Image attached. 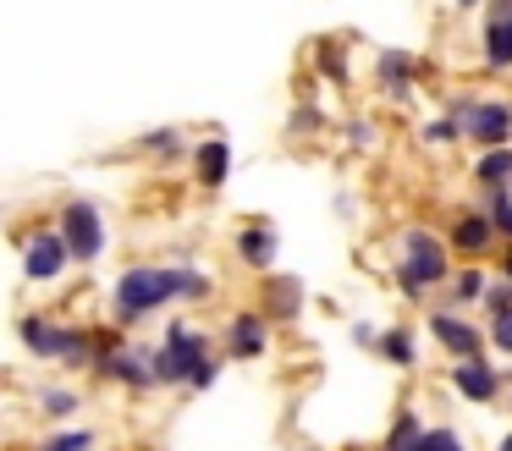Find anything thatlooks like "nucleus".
I'll use <instances>...</instances> for the list:
<instances>
[{"label":"nucleus","mask_w":512,"mask_h":451,"mask_svg":"<svg viewBox=\"0 0 512 451\" xmlns=\"http://www.w3.org/2000/svg\"><path fill=\"white\" fill-rule=\"evenodd\" d=\"M441 237H446V248H452L463 264H479L485 253H496V248H501V231L490 226V215H485L479 204H457L452 215H446Z\"/></svg>","instance_id":"nucleus-7"},{"label":"nucleus","mask_w":512,"mask_h":451,"mask_svg":"<svg viewBox=\"0 0 512 451\" xmlns=\"http://www.w3.org/2000/svg\"><path fill=\"white\" fill-rule=\"evenodd\" d=\"M215 286L204 270H188V264H133V270H122V281H116V325H138V319L160 314L166 303H204Z\"/></svg>","instance_id":"nucleus-1"},{"label":"nucleus","mask_w":512,"mask_h":451,"mask_svg":"<svg viewBox=\"0 0 512 451\" xmlns=\"http://www.w3.org/2000/svg\"><path fill=\"white\" fill-rule=\"evenodd\" d=\"M496 451H512V429H507V435H501V440H496Z\"/></svg>","instance_id":"nucleus-34"},{"label":"nucleus","mask_w":512,"mask_h":451,"mask_svg":"<svg viewBox=\"0 0 512 451\" xmlns=\"http://www.w3.org/2000/svg\"><path fill=\"white\" fill-rule=\"evenodd\" d=\"M419 138H424V149H457V143H468V138H463V121L446 116V110H441L435 121H424Z\"/></svg>","instance_id":"nucleus-24"},{"label":"nucleus","mask_w":512,"mask_h":451,"mask_svg":"<svg viewBox=\"0 0 512 451\" xmlns=\"http://www.w3.org/2000/svg\"><path fill=\"white\" fill-rule=\"evenodd\" d=\"M325 127H331V116H325L314 99H298V105H292V116H287V132H292V138H320Z\"/></svg>","instance_id":"nucleus-22"},{"label":"nucleus","mask_w":512,"mask_h":451,"mask_svg":"<svg viewBox=\"0 0 512 451\" xmlns=\"http://www.w3.org/2000/svg\"><path fill=\"white\" fill-rule=\"evenodd\" d=\"M270 352V319L265 308H237L232 319H226V358L237 363H254Z\"/></svg>","instance_id":"nucleus-12"},{"label":"nucleus","mask_w":512,"mask_h":451,"mask_svg":"<svg viewBox=\"0 0 512 451\" xmlns=\"http://www.w3.org/2000/svg\"><path fill=\"white\" fill-rule=\"evenodd\" d=\"M314 72H320V83L331 88H353V50H347L342 39H314Z\"/></svg>","instance_id":"nucleus-17"},{"label":"nucleus","mask_w":512,"mask_h":451,"mask_svg":"<svg viewBox=\"0 0 512 451\" xmlns=\"http://www.w3.org/2000/svg\"><path fill=\"white\" fill-rule=\"evenodd\" d=\"M259 308H265L270 325H298L303 308H309V286L292 270H270L265 286H259Z\"/></svg>","instance_id":"nucleus-11"},{"label":"nucleus","mask_w":512,"mask_h":451,"mask_svg":"<svg viewBox=\"0 0 512 451\" xmlns=\"http://www.w3.org/2000/svg\"><path fill=\"white\" fill-rule=\"evenodd\" d=\"M380 330H386V325H369V319H353V330H347V336H353V347H369V352H375V347H380Z\"/></svg>","instance_id":"nucleus-30"},{"label":"nucleus","mask_w":512,"mask_h":451,"mask_svg":"<svg viewBox=\"0 0 512 451\" xmlns=\"http://www.w3.org/2000/svg\"><path fill=\"white\" fill-rule=\"evenodd\" d=\"M446 385L474 407H496L501 396H507V369H501L496 358H457L452 369H446Z\"/></svg>","instance_id":"nucleus-8"},{"label":"nucleus","mask_w":512,"mask_h":451,"mask_svg":"<svg viewBox=\"0 0 512 451\" xmlns=\"http://www.w3.org/2000/svg\"><path fill=\"white\" fill-rule=\"evenodd\" d=\"M485 6H490V0H452L457 17H468V11H485Z\"/></svg>","instance_id":"nucleus-33"},{"label":"nucleus","mask_w":512,"mask_h":451,"mask_svg":"<svg viewBox=\"0 0 512 451\" xmlns=\"http://www.w3.org/2000/svg\"><path fill=\"white\" fill-rule=\"evenodd\" d=\"M342 149L347 154H375L380 149V121L375 116H347L342 121Z\"/></svg>","instance_id":"nucleus-21"},{"label":"nucleus","mask_w":512,"mask_h":451,"mask_svg":"<svg viewBox=\"0 0 512 451\" xmlns=\"http://www.w3.org/2000/svg\"><path fill=\"white\" fill-rule=\"evenodd\" d=\"M298 451H320V446H298Z\"/></svg>","instance_id":"nucleus-36"},{"label":"nucleus","mask_w":512,"mask_h":451,"mask_svg":"<svg viewBox=\"0 0 512 451\" xmlns=\"http://www.w3.org/2000/svg\"><path fill=\"white\" fill-rule=\"evenodd\" d=\"M210 336H204L199 325H188V319H171L166 325V341L155 347V380L160 385H188L193 369H199L204 358H210Z\"/></svg>","instance_id":"nucleus-4"},{"label":"nucleus","mask_w":512,"mask_h":451,"mask_svg":"<svg viewBox=\"0 0 512 451\" xmlns=\"http://www.w3.org/2000/svg\"><path fill=\"white\" fill-rule=\"evenodd\" d=\"M424 77H430V61H419L413 50H397V44L375 50V88L386 105H413Z\"/></svg>","instance_id":"nucleus-6"},{"label":"nucleus","mask_w":512,"mask_h":451,"mask_svg":"<svg viewBox=\"0 0 512 451\" xmlns=\"http://www.w3.org/2000/svg\"><path fill=\"white\" fill-rule=\"evenodd\" d=\"M496 275H507V281H512V242H501V259H496Z\"/></svg>","instance_id":"nucleus-32"},{"label":"nucleus","mask_w":512,"mask_h":451,"mask_svg":"<svg viewBox=\"0 0 512 451\" xmlns=\"http://www.w3.org/2000/svg\"><path fill=\"white\" fill-rule=\"evenodd\" d=\"M479 209H485L490 226L501 231V242H512V187H490V193H479Z\"/></svg>","instance_id":"nucleus-23"},{"label":"nucleus","mask_w":512,"mask_h":451,"mask_svg":"<svg viewBox=\"0 0 512 451\" xmlns=\"http://www.w3.org/2000/svg\"><path fill=\"white\" fill-rule=\"evenodd\" d=\"M61 237H67V248L78 264H94L105 253V215L89 198H72V204L61 209Z\"/></svg>","instance_id":"nucleus-9"},{"label":"nucleus","mask_w":512,"mask_h":451,"mask_svg":"<svg viewBox=\"0 0 512 451\" xmlns=\"http://www.w3.org/2000/svg\"><path fill=\"white\" fill-rule=\"evenodd\" d=\"M424 418H419V407H397V413H391V429L386 435H380V451H413L424 440Z\"/></svg>","instance_id":"nucleus-19"},{"label":"nucleus","mask_w":512,"mask_h":451,"mask_svg":"<svg viewBox=\"0 0 512 451\" xmlns=\"http://www.w3.org/2000/svg\"><path fill=\"white\" fill-rule=\"evenodd\" d=\"M446 116L463 121V138L474 143V149H507L512 143V99L507 94L457 88V94H446Z\"/></svg>","instance_id":"nucleus-3"},{"label":"nucleus","mask_w":512,"mask_h":451,"mask_svg":"<svg viewBox=\"0 0 512 451\" xmlns=\"http://www.w3.org/2000/svg\"><path fill=\"white\" fill-rule=\"evenodd\" d=\"M485 314H501V308H512V281L507 275H490V286H485Z\"/></svg>","instance_id":"nucleus-26"},{"label":"nucleus","mask_w":512,"mask_h":451,"mask_svg":"<svg viewBox=\"0 0 512 451\" xmlns=\"http://www.w3.org/2000/svg\"><path fill=\"white\" fill-rule=\"evenodd\" d=\"M507 99H512V94H507Z\"/></svg>","instance_id":"nucleus-37"},{"label":"nucleus","mask_w":512,"mask_h":451,"mask_svg":"<svg viewBox=\"0 0 512 451\" xmlns=\"http://www.w3.org/2000/svg\"><path fill=\"white\" fill-rule=\"evenodd\" d=\"M485 286H490V270H479V264H457L452 281H446V292H441V303L474 308V303H485Z\"/></svg>","instance_id":"nucleus-18"},{"label":"nucleus","mask_w":512,"mask_h":451,"mask_svg":"<svg viewBox=\"0 0 512 451\" xmlns=\"http://www.w3.org/2000/svg\"><path fill=\"white\" fill-rule=\"evenodd\" d=\"M424 330H430V341L452 363L457 358H485V347H490L485 325H474L468 308H452V303H430V308H424Z\"/></svg>","instance_id":"nucleus-5"},{"label":"nucleus","mask_w":512,"mask_h":451,"mask_svg":"<svg viewBox=\"0 0 512 451\" xmlns=\"http://www.w3.org/2000/svg\"><path fill=\"white\" fill-rule=\"evenodd\" d=\"M72 407H78V396L72 391H45V413H56V418H67Z\"/></svg>","instance_id":"nucleus-31"},{"label":"nucleus","mask_w":512,"mask_h":451,"mask_svg":"<svg viewBox=\"0 0 512 451\" xmlns=\"http://www.w3.org/2000/svg\"><path fill=\"white\" fill-rule=\"evenodd\" d=\"M144 149H149V154H166V160H171V154H182V132H177V127L144 132Z\"/></svg>","instance_id":"nucleus-27"},{"label":"nucleus","mask_w":512,"mask_h":451,"mask_svg":"<svg viewBox=\"0 0 512 451\" xmlns=\"http://www.w3.org/2000/svg\"><path fill=\"white\" fill-rule=\"evenodd\" d=\"M237 259L248 264V270H276V253H281V237H276V226H270V220H248L243 231H237Z\"/></svg>","instance_id":"nucleus-14"},{"label":"nucleus","mask_w":512,"mask_h":451,"mask_svg":"<svg viewBox=\"0 0 512 451\" xmlns=\"http://www.w3.org/2000/svg\"><path fill=\"white\" fill-rule=\"evenodd\" d=\"M485 336H490V347H496L501 358H512V308H501V314H485Z\"/></svg>","instance_id":"nucleus-25"},{"label":"nucleus","mask_w":512,"mask_h":451,"mask_svg":"<svg viewBox=\"0 0 512 451\" xmlns=\"http://www.w3.org/2000/svg\"><path fill=\"white\" fill-rule=\"evenodd\" d=\"M67 259H72V248H67V237H61V231H34V237H28V248H23L28 281H56V275L67 270Z\"/></svg>","instance_id":"nucleus-13"},{"label":"nucleus","mask_w":512,"mask_h":451,"mask_svg":"<svg viewBox=\"0 0 512 451\" xmlns=\"http://www.w3.org/2000/svg\"><path fill=\"white\" fill-rule=\"evenodd\" d=\"M501 407H512V391H507V402H501Z\"/></svg>","instance_id":"nucleus-35"},{"label":"nucleus","mask_w":512,"mask_h":451,"mask_svg":"<svg viewBox=\"0 0 512 451\" xmlns=\"http://www.w3.org/2000/svg\"><path fill=\"white\" fill-rule=\"evenodd\" d=\"M452 248H446L441 231L419 226V220H408V226L397 231V264H391V286H397L408 303H430L435 292H446V281H452Z\"/></svg>","instance_id":"nucleus-2"},{"label":"nucleus","mask_w":512,"mask_h":451,"mask_svg":"<svg viewBox=\"0 0 512 451\" xmlns=\"http://www.w3.org/2000/svg\"><path fill=\"white\" fill-rule=\"evenodd\" d=\"M221 369H226V358L221 352H210V358L199 363V369H193V380H188V391H210L215 380H221Z\"/></svg>","instance_id":"nucleus-28"},{"label":"nucleus","mask_w":512,"mask_h":451,"mask_svg":"<svg viewBox=\"0 0 512 451\" xmlns=\"http://www.w3.org/2000/svg\"><path fill=\"white\" fill-rule=\"evenodd\" d=\"M375 358H380V363H391V369H419V330H413L408 319L386 325V330H380Z\"/></svg>","instance_id":"nucleus-16"},{"label":"nucleus","mask_w":512,"mask_h":451,"mask_svg":"<svg viewBox=\"0 0 512 451\" xmlns=\"http://www.w3.org/2000/svg\"><path fill=\"white\" fill-rule=\"evenodd\" d=\"M45 451H94V435L89 429H67V435H56Z\"/></svg>","instance_id":"nucleus-29"},{"label":"nucleus","mask_w":512,"mask_h":451,"mask_svg":"<svg viewBox=\"0 0 512 451\" xmlns=\"http://www.w3.org/2000/svg\"><path fill=\"white\" fill-rule=\"evenodd\" d=\"M474 187H479V193H490V187H512V143H507V149H479Z\"/></svg>","instance_id":"nucleus-20"},{"label":"nucleus","mask_w":512,"mask_h":451,"mask_svg":"<svg viewBox=\"0 0 512 451\" xmlns=\"http://www.w3.org/2000/svg\"><path fill=\"white\" fill-rule=\"evenodd\" d=\"M479 66L512 72V0H490L479 11Z\"/></svg>","instance_id":"nucleus-10"},{"label":"nucleus","mask_w":512,"mask_h":451,"mask_svg":"<svg viewBox=\"0 0 512 451\" xmlns=\"http://www.w3.org/2000/svg\"><path fill=\"white\" fill-rule=\"evenodd\" d=\"M193 182H199L204 193H215V187L232 182V143H226V138H204L199 149H193Z\"/></svg>","instance_id":"nucleus-15"}]
</instances>
